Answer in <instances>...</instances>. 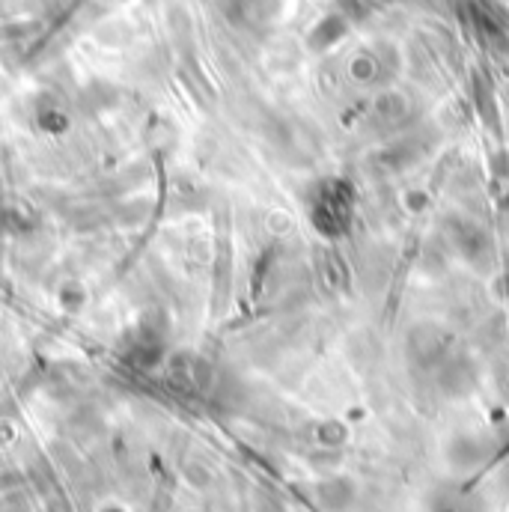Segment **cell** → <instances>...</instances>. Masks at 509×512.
<instances>
[{
    "label": "cell",
    "instance_id": "obj_1",
    "mask_svg": "<svg viewBox=\"0 0 509 512\" xmlns=\"http://www.w3.org/2000/svg\"><path fill=\"white\" fill-rule=\"evenodd\" d=\"M310 215L316 230H322L325 236L337 239L349 230L352 215H355V191L349 182L343 179H328L322 185H316L313 191V203H310Z\"/></svg>",
    "mask_w": 509,
    "mask_h": 512
},
{
    "label": "cell",
    "instance_id": "obj_2",
    "mask_svg": "<svg viewBox=\"0 0 509 512\" xmlns=\"http://www.w3.org/2000/svg\"><path fill=\"white\" fill-rule=\"evenodd\" d=\"M453 242H456V248L468 256L471 262H483V256H489V239L474 224H465V221L456 224L453 227Z\"/></svg>",
    "mask_w": 509,
    "mask_h": 512
}]
</instances>
